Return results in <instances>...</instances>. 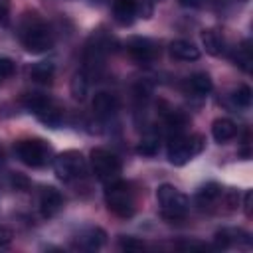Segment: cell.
Listing matches in <instances>:
<instances>
[{
  "mask_svg": "<svg viewBox=\"0 0 253 253\" xmlns=\"http://www.w3.org/2000/svg\"><path fill=\"white\" fill-rule=\"evenodd\" d=\"M91 168L99 180L113 182L121 174V160L117 158V154H113L105 148H95L91 152Z\"/></svg>",
  "mask_w": 253,
  "mask_h": 253,
  "instance_id": "obj_6",
  "label": "cell"
},
{
  "mask_svg": "<svg viewBox=\"0 0 253 253\" xmlns=\"http://www.w3.org/2000/svg\"><path fill=\"white\" fill-rule=\"evenodd\" d=\"M113 14L121 26H128L134 22V16L138 14V4L136 0H115Z\"/></svg>",
  "mask_w": 253,
  "mask_h": 253,
  "instance_id": "obj_11",
  "label": "cell"
},
{
  "mask_svg": "<svg viewBox=\"0 0 253 253\" xmlns=\"http://www.w3.org/2000/svg\"><path fill=\"white\" fill-rule=\"evenodd\" d=\"M211 134H213V138L217 142H227L237 134V126L229 119H217L211 125Z\"/></svg>",
  "mask_w": 253,
  "mask_h": 253,
  "instance_id": "obj_17",
  "label": "cell"
},
{
  "mask_svg": "<svg viewBox=\"0 0 253 253\" xmlns=\"http://www.w3.org/2000/svg\"><path fill=\"white\" fill-rule=\"evenodd\" d=\"M53 168H55V174L61 178V180H73V178H79L85 174V158L81 156V152L77 150H67V152H61L55 162H53Z\"/></svg>",
  "mask_w": 253,
  "mask_h": 253,
  "instance_id": "obj_7",
  "label": "cell"
},
{
  "mask_svg": "<svg viewBox=\"0 0 253 253\" xmlns=\"http://www.w3.org/2000/svg\"><path fill=\"white\" fill-rule=\"evenodd\" d=\"M126 49H128L130 57L138 63H148L156 57V45L148 38H130L126 42Z\"/></svg>",
  "mask_w": 253,
  "mask_h": 253,
  "instance_id": "obj_8",
  "label": "cell"
},
{
  "mask_svg": "<svg viewBox=\"0 0 253 253\" xmlns=\"http://www.w3.org/2000/svg\"><path fill=\"white\" fill-rule=\"evenodd\" d=\"M251 192H245V202H243V208H245V213L251 215Z\"/></svg>",
  "mask_w": 253,
  "mask_h": 253,
  "instance_id": "obj_32",
  "label": "cell"
},
{
  "mask_svg": "<svg viewBox=\"0 0 253 253\" xmlns=\"http://www.w3.org/2000/svg\"><path fill=\"white\" fill-rule=\"evenodd\" d=\"M251 243L249 233H245L243 229H219L215 233V247L217 249H227L231 243Z\"/></svg>",
  "mask_w": 253,
  "mask_h": 253,
  "instance_id": "obj_12",
  "label": "cell"
},
{
  "mask_svg": "<svg viewBox=\"0 0 253 253\" xmlns=\"http://www.w3.org/2000/svg\"><path fill=\"white\" fill-rule=\"evenodd\" d=\"M87 89H89V81L85 77V73H77L71 81V95L77 99V101H83L85 95H87Z\"/></svg>",
  "mask_w": 253,
  "mask_h": 253,
  "instance_id": "obj_23",
  "label": "cell"
},
{
  "mask_svg": "<svg viewBox=\"0 0 253 253\" xmlns=\"http://www.w3.org/2000/svg\"><path fill=\"white\" fill-rule=\"evenodd\" d=\"M43 125H47V126H51V128H57L59 125H61V121H63V115H61V109H57L53 103H49L43 111H40L38 115H36Z\"/></svg>",
  "mask_w": 253,
  "mask_h": 253,
  "instance_id": "obj_22",
  "label": "cell"
},
{
  "mask_svg": "<svg viewBox=\"0 0 253 253\" xmlns=\"http://www.w3.org/2000/svg\"><path fill=\"white\" fill-rule=\"evenodd\" d=\"M14 69H16V63H14L12 59L0 57V81L6 79V77H10V75L14 73Z\"/></svg>",
  "mask_w": 253,
  "mask_h": 253,
  "instance_id": "obj_27",
  "label": "cell"
},
{
  "mask_svg": "<svg viewBox=\"0 0 253 253\" xmlns=\"http://www.w3.org/2000/svg\"><path fill=\"white\" fill-rule=\"evenodd\" d=\"M10 182H12V186H14L16 190H28V188H30V180H28L24 174H20V172L12 174V176H10Z\"/></svg>",
  "mask_w": 253,
  "mask_h": 253,
  "instance_id": "obj_28",
  "label": "cell"
},
{
  "mask_svg": "<svg viewBox=\"0 0 253 253\" xmlns=\"http://www.w3.org/2000/svg\"><path fill=\"white\" fill-rule=\"evenodd\" d=\"M12 237H14L12 229L6 227V225H0V245H8L12 241Z\"/></svg>",
  "mask_w": 253,
  "mask_h": 253,
  "instance_id": "obj_30",
  "label": "cell"
},
{
  "mask_svg": "<svg viewBox=\"0 0 253 253\" xmlns=\"http://www.w3.org/2000/svg\"><path fill=\"white\" fill-rule=\"evenodd\" d=\"M251 99H253V93H251V89H249L247 85H239V87L233 91V95H231V101H233L237 107H249V105H251Z\"/></svg>",
  "mask_w": 253,
  "mask_h": 253,
  "instance_id": "obj_24",
  "label": "cell"
},
{
  "mask_svg": "<svg viewBox=\"0 0 253 253\" xmlns=\"http://www.w3.org/2000/svg\"><path fill=\"white\" fill-rule=\"evenodd\" d=\"M20 40H22L24 47L32 53H43V51L51 49V45H53L51 32L43 24V20L34 12L24 14L22 24H20Z\"/></svg>",
  "mask_w": 253,
  "mask_h": 253,
  "instance_id": "obj_1",
  "label": "cell"
},
{
  "mask_svg": "<svg viewBox=\"0 0 253 253\" xmlns=\"http://www.w3.org/2000/svg\"><path fill=\"white\" fill-rule=\"evenodd\" d=\"M158 146H160V142H158L156 136H146V138H142V140L138 142L136 152L142 154V156H154V154L158 152Z\"/></svg>",
  "mask_w": 253,
  "mask_h": 253,
  "instance_id": "obj_25",
  "label": "cell"
},
{
  "mask_svg": "<svg viewBox=\"0 0 253 253\" xmlns=\"http://www.w3.org/2000/svg\"><path fill=\"white\" fill-rule=\"evenodd\" d=\"M61 206H63V198L55 188H51V186L42 188V192H40V210H42L43 217L55 215L61 210Z\"/></svg>",
  "mask_w": 253,
  "mask_h": 253,
  "instance_id": "obj_9",
  "label": "cell"
},
{
  "mask_svg": "<svg viewBox=\"0 0 253 253\" xmlns=\"http://www.w3.org/2000/svg\"><path fill=\"white\" fill-rule=\"evenodd\" d=\"M204 136L202 134H190V136H184V134H172L170 136V142H168V160L176 166H182L186 164L192 156L200 154L202 148H204Z\"/></svg>",
  "mask_w": 253,
  "mask_h": 253,
  "instance_id": "obj_3",
  "label": "cell"
},
{
  "mask_svg": "<svg viewBox=\"0 0 253 253\" xmlns=\"http://www.w3.org/2000/svg\"><path fill=\"white\" fill-rule=\"evenodd\" d=\"M202 43L210 55H221L225 51V40L217 30H206L202 34Z\"/></svg>",
  "mask_w": 253,
  "mask_h": 253,
  "instance_id": "obj_15",
  "label": "cell"
},
{
  "mask_svg": "<svg viewBox=\"0 0 253 253\" xmlns=\"http://www.w3.org/2000/svg\"><path fill=\"white\" fill-rule=\"evenodd\" d=\"M156 198L158 204L162 206V217L168 221H180L184 219L186 211H188V198L176 190L170 184H162L156 190Z\"/></svg>",
  "mask_w": 253,
  "mask_h": 253,
  "instance_id": "obj_4",
  "label": "cell"
},
{
  "mask_svg": "<svg viewBox=\"0 0 253 253\" xmlns=\"http://www.w3.org/2000/svg\"><path fill=\"white\" fill-rule=\"evenodd\" d=\"M16 156L26 164V166H32V168H40L43 164L49 162L51 158V146L42 140V138H26V140H20L16 146Z\"/></svg>",
  "mask_w": 253,
  "mask_h": 253,
  "instance_id": "obj_5",
  "label": "cell"
},
{
  "mask_svg": "<svg viewBox=\"0 0 253 253\" xmlns=\"http://www.w3.org/2000/svg\"><path fill=\"white\" fill-rule=\"evenodd\" d=\"M178 247H180V249H184V251H190V249H206V245H204V243H198V241H186V243H178Z\"/></svg>",
  "mask_w": 253,
  "mask_h": 253,
  "instance_id": "obj_31",
  "label": "cell"
},
{
  "mask_svg": "<svg viewBox=\"0 0 253 253\" xmlns=\"http://www.w3.org/2000/svg\"><path fill=\"white\" fill-rule=\"evenodd\" d=\"M184 6H200L204 0H180Z\"/></svg>",
  "mask_w": 253,
  "mask_h": 253,
  "instance_id": "obj_33",
  "label": "cell"
},
{
  "mask_svg": "<svg viewBox=\"0 0 253 253\" xmlns=\"http://www.w3.org/2000/svg\"><path fill=\"white\" fill-rule=\"evenodd\" d=\"M4 160V152H2V148H0V162Z\"/></svg>",
  "mask_w": 253,
  "mask_h": 253,
  "instance_id": "obj_34",
  "label": "cell"
},
{
  "mask_svg": "<svg viewBox=\"0 0 253 253\" xmlns=\"http://www.w3.org/2000/svg\"><path fill=\"white\" fill-rule=\"evenodd\" d=\"M107 241V233L101 227H89L77 237V247L83 249H99Z\"/></svg>",
  "mask_w": 253,
  "mask_h": 253,
  "instance_id": "obj_14",
  "label": "cell"
},
{
  "mask_svg": "<svg viewBox=\"0 0 253 253\" xmlns=\"http://www.w3.org/2000/svg\"><path fill=\"white\" fill-rule=\"evenodd\" d=\"M2 2H10V0H0V4H2Z\"/></svg>",
  "mask_w": 253,
  "mask_h": 253,
  "instance_id": "obj_35",
  "label": "cell"
},
{
  "mask_svg": "<svg viewBox=\"0 0 253 253\" xmlns=\"http://www.w3.org/2000/svg\"><path fill=\"white\" fill-rule=\"evenodd\" d=\"M10 22V2H2L0 4V24L8 26Z\"/></svg>",
  "mask_w": 253,
  "mask_h": 253,
  "instance_id": "obj_29",
  "label": "cell"
},
{
  "mask_svg": "<svg viewBox=\"0 0 253 253\" xmlns=\"http://www.w3.org/2000/svg\"><path fill=\"white\" fill-rule=\"evenodd\" d=\"M233 63L243 69L245 73L251 71V63H253V57H251V47H249V42H243L235 51H233Z\"/></svg>",
  "mask_w": 253,
  "mask_h": 253,
  "instance_id": "obj_21",
  "label": "cell"
},
{
  "mask_svg": "<svg viewBox=\"0 0 253 253\" xmlns=\"http://www.w3.org/2000/svg\"><path fill=\"white\" fill-rule=\"evenodd\" d=\"M53 73H55V67H53L51 61H38V63H34L30 67V77L36 83H43V85L51 83Z\"/></svg>",
  "mask_w": 253,
  "mask_h": 253,
  "instance_id": "obj_18",
  "label": "cell"
},
{
  "mask_svg": "<svg viewBox=\"0 0 253 253\" xmlns=\"http://www.w3.org/2000/svg\"><path fill=\"white\" fill-rule=\"evenodd\" d=\"M22 103H24V107L28 111H32L34 115H38L40 111H43L51 103V99L47 95H43V93H28V95H24Z\"/></svg>",
  "mask_w": 253,
  "mask_h": 253,
  "instance_id": "obj_20",
  "label": "cell"
},
{
  "mask_svg": "<svg viewBox=\"0 0 253 253\" xmlns=\"http://www.w3.org/2000/svg\"><path fill=\"white\" fill-rule=\"evenodd\" d=\"M91 105H93L95 115H99V117H111L119 109V99H117V95H113L109 91H99V93H95Z\"/></svg>",
  "mask_w": 253,
  "mask_h": 253,
  "instance_id": "obj_10",
  "label": "cell"
},
{
  "mask_svg": "<svg viewBox=\"0 0 253 253\" xmlns=\"http://www.w3.org/2000/svg\"><path fill=\"white\" fill-rule=\"evenodd\" d=\"M211 87H213L211 77H210L208 73H204V71H198V73H194V75L188 77V89H190L196 97L208 95V93L211 91Z\"/></svg>",
  "mask_w": 253,
  "mask_h": 253,
  "instance_id": "obj_16",
  "label": "cell"
},
{
  "mask_svg": "<svg viewBox=\"0 0 253 253\" xmlns=\"http://www.w3.org/2000/svg\"><path fill=\"white\" fill-rule=\"evenodd\" d=\"M119 247L123 249V251H142L144 249V243L140 241V239H136V237H121L119 239Z\"/></svg>",
  "mask_w": 253,
  "mask_h": 253,
  "instance_id": "obj_26",
  "label": "cell"
},
{
  "mask_svg": "<svg viewBox=\"0 0 253 253\" xmlns=\"http://www.w3.org/2000/svg\"><path fill=\"white\" fill-rule=\"evenodd\" d=\"M219 196H221V188H219V184L210 182V184H206V186H202V188L198 190V194H196V202H198L200 206H210V204H213Z\"/></svg>",
  "mask_w": 253,
  "mask_h": 253,
  "instance_id": "obj_19",
  "label": "cell"
},
{
  "mask_svg": "<svg viewBox=\"0 0 253 253\" xmlns=\"http://www.w3.org/2000/svg\"><path fill=\"white\" fill-rule=\"evenodd\" d=\"M170 53L182 61H196L200 57V49L188 40H174L170 43Z\"/></svg>",
  "mask_w": 253,
  "mask_h": 253,
  "instance_id": "obj_13",
  "label": "cell"
},
{
  "mask_svg": "<svg viewBox=\"0 0 253 253\" xmlns=\"http://www.w3.org/2000/svg\"><path fill=\"white\" fill-rule=\"evenodd\" d=\"M105 202L109 211L119 217H130L134 213V192L126 182L113 180L105 190Z\"/></svg>",
  "mask_w": 253,
  "mask_h": 253,
  "instance_id": "obj_2",
  "label": "cell"
}]
</instances>
